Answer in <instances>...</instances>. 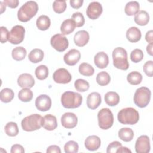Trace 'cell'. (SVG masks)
Returning a JSON list of instances; mask_svg holds the SVG:
<instances>
[{
	"instance_id": "obj_23",
	"label": "cell",
	"mask_w": 153,
	"mask_h": 153,
	"mask_svg": "<svg viewBox=\"0 0 153 153\" xmlns=\"http://www.w3.org/2000/svg\"><path fill=\"white\" fill-rule=\"evenodd\" d=\"M76 27L74 21L72 19H68L64 20L60 26V30L62 35H69L75 30Z\"/></svg>"
},
{
	"instance_id": "obj_6",
	"label": "cell",
	"mask_w": 153,
	"mask_h": 153,
	"mask_svg": "<svg viewBox=\"0 0 153 153\" xmlns=\"http://www.w3.org/2000/svg\"><path fill=\"white\" fill-rule=\"evenodd\" d=\"M151 90L146 87H141L136 90L134 94L133 101L135 105L143 108L146 107L149 103L151 99Z\"/></svg>"
},
{
	"instance_id": "obj_2",
	"label": "cell",
	"mask_w": 153,
	"mask_h": 153,
	"mask_svg": "<svg viewBox=\"0 0 153 153\" xmlns=\"http://www.w3.org/2000/svg\"><path fill=\"white\" fill-rule=\"evenodd\" d=\"M82 102V96L78 93L67 91L61 96L62 106L67 109H75L79 107Z\"/></svg>"
},
{
	"instance_id": "obj_20",
	"label": "cell",
	"mask_w": 153,
	"mask_h": 153,
	"mask_svg": "<svg viewBox=\"0 0 153 153\" xmlns=\"http://www.w3.org/2000/svg\"><path fill=\"white\" fill-rule=\"evenodd\" d=\"M90 38L89 33L87 31L82 30L78 31L74 35V41L76 45L78 47H84L88 42Z\"/></svg>"
},
{
	"instance_id": "obj_14",
	"label": "cell",
	"mask_w": 153,
	"mask_h": 153,
	"mask_svg": "<svg viewBox=\"0 0 153 153\" xmlns=\"http://www.w3.org/2000/svg\"><path fill=\"white\" fill-rule=\"evenodd\" d=\"M61 123L66 128H73L77 125L78 118L72 112H66L61 117Z\"/></svg>"
},
{
	"instance_id": "obj_32",
	"label": "cell",
	"mask_w": 153,
	"mask_h": 153,
	"mask_svg": "<svg viewBox=\"0 0 153 153\" xmlns=\"http://www.w3.org/2000/svg\"><path fill=\"white\" fill-rule=\"evenodd\" d=\"M14 93L13 90L9 88H5L1 91L0 99L4 103L10 102L14 98Z\"/></svg>"
},
{
	"instance_id": "obj_51",
	"label": "cell",
	"mask_w": 153,
	"mask_h": 153,
	"mask_svg": "<svg viewBox=\"0 0 153 153\" xmlns=\"http://www.w3.org/2000/svg\"><path fill=\"white\" fill-rule=\"evenodd\" d=\"M117 153H128V152H130L131 153V150H130L127 147H123V146H121L120 148H119L117 152Z\"/></svg>"
},
{
	"instance_id": "obj_22",
	"label": "cell",
	"mask_w": 153,
	"mask_h": 153,
	"mask_svg": "<svg viewBox=\"0 0 153 153\" xmlns=\"http://www.w3.org/2000/svg\"><path fill=\"white\" fill-rule=\"evenodd\" d=\"M142 36L140 30L136 27L133 26L127 29L126 32V38L131 42H138Z\"/></svg>"
},
{
	"instance_id": "obj_43",
	"label": "cell",
	"mask_w": 153,
	"mask_h": 153,
	"mask_svg": "<svg viewBox=\"0 0 153 153\" xmlns=\"http://www.w3.org/2000/svg\"><path fill=\"white\" fill-rule=\"evenodd\" d=\"M143 70L147 76L152 77L153 75V62L152 60L147 61L143 65Z\"/></svg>"
},
{
	"instance_id": "obj_8",
	"label": "cell",
	"mask_w": 153,
	"mask_h": 153,
	"mask_svg": "<svg viewBox=\"0 0 153 153\" xmlns=\"http://www.w3.org/2000/svg\"><path fill=\"white\" fill-rule=\"evenodd\" d=\"M25 29L21 25H16L13 26L9 32L8 41L12 44H19L21 43L25 36Z\"/></svg>"
},
{
	"instance_id": "obj_35",
	"label": "cell",
	"mask_w": 153,
	"mask_h": 153,
	"mask_svg": "<svg viewBox=\"0 0 153 153\" xmlns=\"http://www.w3.org/2000/svg\"><path fill=\"white\" fill-rule=\"evenodd\" d=\"M18 97L22 102H28L32 99L33 93L30 88H23L19 91Z\"/></svg>"
},
{
	"instance_id": "obj_21",
	"label": "cell",
	"mask_w": 153,
	"mask_h": 153,
	"mask_svg": "<svg viewBox=\"0 0 153 153\" xmlns=\"http://www.w3.org/2000/svg\"><path fill=\"white\" fill-rule=\"evenodd\" d=\"M94 62L96 67L103 69L107 67L109 64V58L107 54L103 51L97 53L94 57Z\"/></svg>"
},
{
	"instance_id": "obj_29",
	"label": "cell",
	"mask_w": 153,
	"mask_h": 153,
	"mask_svg": "<svg viewBox=\"0 0 153 153\" xmlns=\"http://www.w3.org/2000/svg\"><path fill=\"white\" fill-rule=\"evenodd\" d=\"M139 4L137 1H130L126 4L124 8L126 14L127 16H133L139 11Z\"/></svg>"
},
{
	"instance_id": "obj_18",
	"label": "cell",
	"mask_w": 153,
	"mask_h": 153,
	"mask_svg": "<svg viewBox=\"0 0 153 153\" xmlns=\"http://www.w3.org/2000/svg\"><path fill=\"white\" fill-rule=\"evenodd\" d=\"M102 102L100 94L97 92L90 93L87 98V105L90 109H96Z\"/></svg>"
},
{
	"instance_id": "obj_37",
	"label": "cell",
	"mask_w": 153,
	"mask_h": 153,
	"mask_svg": "<svg viewBox=\"0 0 153 153\" xmlns=\"http://www.w3.org/2000/svg\"><path fill=\"white\" fill-rule=\"evenodd\" d=\"M35 75L39 80L46 79L48 75V69L45 65H39L35 69Z\"/></svg>"
},
{
	"instance_id": "obj_38",
	"label": "cell",
	"mask_w": 153,
	"mask_h": 153,
	"mask_svg": "<svg viewBox=\"0 0 153 153\" xmlns=\"http://www.w3.org/2000/svg\"><path fill=\"white\" fill-rule=\"evenodd\" d=\"M74 86L75 89L80 92H84L88 90L90 87L89 83L83 79H78L75 81Z\"/></svg>"
},
{
	"instance_id": "obj_40",
	"label": "cell",
	"mask_w": 153,
	"mask_h": 153,
	"mask_svg": "<svg viewBox=\"0 0 153 153\" xmlns=\"http://www.w3.org/2000/svg\"><path fill=\"white\" fill-rule=\"evenodd\" d=\"M53 8L56 13H62L66 8V2L65 1H54L53 3Z\"/></svg>"
},
{
	"instance_id": "obj_45",
	"label": "cell",
	"mask_w": 153,
	"mask_h": 153,
	"mask_svg": "<svg viewBox=\"0 0 153 153\" xmlns=\"http://www.w3.org/2000/svg\"><path fill=\"white\" fill-rule=\"evenodd\" d=\"M1 29V42L5 43L7 41H8V35L9 32L7 27L4 26H1L0 27Z\"/></svg>"
},
{
	"instance_id": "obj_39",
	"label": "cell",
	"mask_w": 153,
	"mask_h": 153,
	"mask_svg": "<svg viewBox=\"0 0 153 153\" xmlns=\"http://www.w3.org/2000/svg\"><path fill=\"white\" fill-rule=\"evenodd\" d=\"M78 144L74 140L68 141L64 146V151L66 153H76L78 151Z\"/></svg>"
},
{
	"instance_id": "obj_11",
	"label": "cell",
	"mask_w": 153,
	"mask_h": 153,
	"mask_svg": "<svg viewBox=\"0 0 153 153\" xmlns=\"http://www.w3.org/2000/svg\"><path fill=\"white\" fill-rule=\"evenodd\" d=\"M150 140L146 135L139 136L135 143V150L137 153H148L150 151Z\"/></svg>"
},
{
	"instance_id": "obj_44",
	"label": "cell",
	"mask_w": 153,
	"mask_h": 153,
	"mask_svg": "<svg viewBox=\"0 0 153 153\" xmlns=\"http://www.w3.org/2000/svg\"><path fill=\"white\" fill-rule=\"evenodd\" d=\"M122 146L121 143L118 141H114L111 142L107 147L106 152L107 153H114L116 152L117 149Z\"/></svg>"
},
{
	"instance_id": "obj_50",
	"label": "cell",
	"mask_w": 153,
	"mask_h": 153,
	"mask_svg": "<svg viewBox=\"0 0 153 153\" xmlns=\"http://www.w3.org/2000/svg\"><path fill=\"white\" fill-rule=\"evenodd\" d=\"M152 33H153L152 30H150L148 31L145 35V39L149 43H152V41H153Z\"/></svg>"
},
{
	"instance_id": "obj_7",
	"label": "cell",
	"mask_w": 153,
	"mask_h": 153,
	"mask_svg": "<svg viewBox=\"0 0 153 153\" xmlns=\"http://www.w3.org/2000/svg\"><path fill=\"white\" fill-rule=\"evenodd\" d=\"M97 120L99 126L101 129H109L114 123L113 114L109 108H103L97 114Z\"/></svg>"
},
{
	"instance_id": "obj_9",
	"label": "cell",
	"mask_w": 153,
	"mask_h": 153,
	"mask_svg": "<svg viewBox=\"0 0 153 153\" xmlns=\"http://www.w3.org/2000/svg\"><path fill=\"white\" fill-rule=\"evenodd\" d=\"M50 44L53 48L59 52L64 51L69 45L68 39L62 34H56L50 39Z\"/></svg>"
},
{
	"instance_id": "obj_47",
	"label": "cell",
	"mask_w": 153,
	"mask_h": 153,
	"mask_svg": "<svg viewBox=\"0 0 153 153\" xmlns=\"http://www.w3.org/2000/svg\"><path fill=\"white\" fill-rule=\"evenodd\" d=\"M3 2L7 6L11 8H16L19 4V1L18 0H4Z\"/></svg>"
},
{
	"instance_id": "obj_24",
	"label": "cell",
	"mask_w": 153,
	"mask_h": 153,
	"mask_svg": "<svg viewBox=\"0 0 153 153\" xmlns=\"http://www.w3.org/2000/svg\"><path fill=\"white\" fill-rule=\"evenodd\" d=\"M134 20L138 25L145 26L149 21V16L146 11L140 10L135 14Z\"/></svg>"
},
{
	"instance_id": "obj_16",
	"label": "cell",
	"mask_w": 153,
	"mask_h": 153,
	"mask_svg": "<svg viewBox=\"0 0 153 153\" xmlns=\"http://www.w3.org/2000/svg\"><path fill=\"white\" fill-rule=\"evenodd\" d=\"M17 84L23 88H30L35 84V79L30 74L24 73L18 77Z\"/></svg>"
},
{
	"instance_id": "obj_28",
	"label": "cell",
	"mask_w": 153,
	"mask_h": 153,
	"mask_svg": "<svg viewBox=\"0 0 153 153\" xmlns=\"http://www.w3.org/2000/svg\"><path fill=\"white\" fill-rule=\"evenodd\" d=\"M36 26L41 30H47L51 24L50 18L46 15L40 16L36 20Z\"/></svg>"
},
{
	"instance_id": "obj_52",
	"label": "cell",
	"mask_w": 153,
	"mask_h": 153,
	"mask_svg": "<svg viewBox=\"0 0 153 153\" xmlns=\"http://www.w3.org/2000/svg\"><path fill=\"white\" fill-rule=\"evenodd\" d=\"M152 47H153V43H149V44L146 46V51L148 53L150 56H152Z\"/></svg>"
},
{
	"instance_id": "obj_48",
	"label": "cell",
	"mask_w": 153,
	"mask_h": 153,
	"mask_svg": "<svg viewBox=\"0 0 153 153\" xmlns=\"http://www.w3.org/2000/svg\"><path fill=\"white\" fill-rule=\"evenodd\" d=\"M71 6L75 9L79 8L84 2L83 0H71L69 1Z\"/></svg>"
},
{
	"instance_id": "obj_13",
	"label": "cell",
	"mask_w": 153,
	"mask_h": 153,
	"mask_svg": "<svg viewBox=\"0 0 153 153\" xmlns=\"http://www.w3.org/2000/svg\"><path fill=\"white\" fill-rule=\"evenodd\" d=\"M35 106L37 109L40 111H48L51 106V98L47 94H41L35 100Z\"/></svg>"
},
{
	"instance_id": "obj_25",
	"label": "cell",
	"mask_w": 153,
	"mask_h": 153,
	"mask_svg": "<svg viewBox=\"0 0 153 153\" xmlns=\"http://www.w3.org/2000/svg\"><path fill=\"white\" fill-rule=\"evenodd\" d=\"M105 101L108 106H116L120 102V96L114 91L107 92L105 95Z\"/></svg>"
},
{
	"instance_id": "obj_31",
	"label": "cell",
	"mask_w": 153,
	"mask_h": 153,
	"mask_svg": "<svg viewBox=\"0 0 153 153\" xmlns=\"http://www.w3.org/2000/svg\"><path fill=\"white\" fill-rule=\"evenodd\" d=\"M11 55L15 60H22L26 56V50L23 47H17L12 50Z\"/></svg>"
},
{
	"instance_id": "obj_3",
	"label": "cell",
	"mask_w": 153,
	"mask_h": 153,
	"mask_svg": "<svg viewBox=\"0 0 153 153\" xmlns=\"http://www.w3.org/2000/svg\"><path fill=\"white\" fill-rule=\"evenodd\" d=\"M118 120L123 124L133 125L139 120V114L137 110L131 107L122 109L118 113Z\"/></svg>"
},
{
	"instance_id": "obj_42",
	"label": "cell",
	"mask_w": 153,
	"mask_h": 153,
	"mask_svg": "<svg viewBox=\"0 0 153 153\" xmlns=\"http://www.w3.org/2000/svg\"><path fill=\"white\" fill-rule=\"evenodd\" d=\"M71 19L74 21L76 26L78 27H82L84 25V23H85L84 17L82 15V14L80 12L74 13L72 15Z\"/></svg>"
},
{
	"instance_id": "obj_27",
	"label": "cell",
	"mask_w": 153,
	"mask_h": 153,
	"mask_svg": "<svg viewBox=\"0 0 153 153\" xmlns=\"http://www.w3.org/2000/svg\"><path fill=\"white\" fill-rule=\"evenodd\" d=\"M118 137L124 142H130L134 137V132L130 128H121L118 131Z\"/></svg>"
},
{
	"instance_id": "obj_19",
	"label": "cell",
	"mask_w": 153,
	"mask_h": 153,
	"mask_svg": "<svg viewBox=\"0 0 153 153\" xmlns=\"http://www.w3.org/2000/svg\"><path fill=\"white\" fill-rule=\"evenodd\" d=\"M100 139L96 135H91L88 136L85 139L84 142L85 147L88 150L91 151L97 150L100 146Z\"/></svg>"
},
{
	"instance_id": "obj_5",
	"label": "cell",
	"mask_w": 153,
	"mask_h": 153,
	"mask_svg": "<svg viewBox=\"0 0 153 153\" xmlns=\"http://www.w3.org/2000/svg\"><path fill=\"white\" fill-rule=\"evenodd\" d=\"M42 118L41 115L38 114L26 117L21 122L23 130L26 131H33L39 130L42 127Z\"/></svg>"
},
{
	"instance_id": "obj_34",
	"label": "cell",
	"mask_w": 153,
	"mask_h": 153,
	"mask_svg": "<svg viewBox=\"0 0 153 153\" xmlns=\"http://www.w3.org/2000/svg\"><path fill=\"white\" fill-rule=\"evenodd\" d=\"M111 81V77L109 74L105 71H102L97 74L96 76V82L100 86L108 85Z\"/></svg>"
},
{
	"instance_id": "obj_17",
	"label": "cell",
	"mask_w": 153,
	"mask_h": 153,
	"mask_svg": "<svg viewBox=\"0 0 153 153\" xmlns=\"http://www.w3.org/2000/svg\"><path fill=\"white\" fill-rule=\"evenodd\" d=\"M41 124L42 127L47 130H54L57 127V118L54 115L47 114L42 118Z\"/></svg>"
},
{
	"instance_id": "obj_15",
	"label": "cell",
	"mask_w": 153,
	"mask_h": 153,
	"mask_svg": "<svg viewBox=\"0 0 153 153\" xmlns=\"http://www.w3.org/2000/svg\"><path fill=\"white\" fill-rule=\"evenodd\" d=\"M81 58V53L76 49H71L66 53L63 57L65 63L69 66L76 65Z\"/></svg>"
},
{
	"instance_id": "obj_4",
	"label": "cell",
	"mask_w": 153,
	"mask_h": 153,
	"mask_svg": "<svg viewBox=\"0 0 153 153\" xmlns=\"http://www.w3.org/2000/svg\"><path fill=\"white\" fill-rule=\"evenodd\" d=\"M114 66L119 69L127 70L129 67L127 60V53L123 47H117L112 51Z\"/></svg>"
},
{
	"instance_id": "obj_36",
	"label": "cell",
	"mask_w": 153,
	"mask_h": 153,
	"mask_svg": "<svg viewBox=\"0 0 153 153\" xmlns=\"http://www.w3.org/2000/svg\"><path fill=\"white\" fill-rule=\"evenodd\" d=\"M79 73L84 76H91L94 74V69L93 67L87 63H82L79 66Z\"/></svg>"
},
{
	"instance_id": "obj_49",
	"label": "cell",
	"mask_w": 153,
	"mask_h": 153,
	"mask_svg": "<svg viewBox=\"0 0 153 153\" xmlns=\"http://www.w3.org/2000/svg\"><path fill=\"white\" fill-rule=\"evenodd\" d=\"M47 153H52V152L60 153L61 150L60 147L57 145H51L47 148Z\"/></svg>"
},
{
	"instance_id": "obj_53",
	"label": "cell",
	"mask_w": 153,
	"mask_h": 153,
	"mask_svg": "<svg viewBox=\"0 0 153 153\" xmlns=\"http://www.w3.org/2000/svg\"><path fill=\"white\" fill-rule=\"evenodd\" d=\"M0 5H1V13L2 14L4 11H5V9H6V5L5 4V3L2 1H1L0 2Z\"/></svg>"
},
{
	"instance_id": "obj_46",
	"label": "cell",
	"mask_w": 153,
	"mask_h": 153,
	"mask_svg": "<svg viewBox=\"0 0 153 153\" xmlns=\"http://www.w3.org/2000/svg\"><path fill=\"white\" fill-rule=\"evenodd\" d=\"M11 153H23L25 152L23 147L19 144H15L11 146Z\"/></svg>"
},
{
	"instance_id": "obj_33",
	"label": "cell",
	"mask_w": 153,
	"mask_h": 153,
	"mask_svg": "<svg viewBox=\"0 0 153 153\" xmlns=\"http://www.w3.org/2000/svg\"><path fill=\"white\" fill-rule=\"evenodd\" d=\"M4 130L5 133L11 137L16 136L19 133V128L17 124L13 121L8 122L5 126Z\"/></svg>"
},
{
	"instance_id": "obj_41",
	"label": "cell",
	"mask_w": 153,
	"mask_h": 153,
	"mask_svg": "<svg viewBox=\"0 0 153 153\" xmlns=\"http://www.w3.org/2000/svg\"><path fill=\"white\" fill-rule=\"evenodd\" d=\"M130 57L132 62H133L134 63H138L143 59V53L140 49L136 48L131 52Z\"/></svg>"
},
{
	"instance_id": "obj_12",
	"label": "cell",
	"mask_w": 153,
	"mask_h": 153,
	"mask_svg": "<svg viewBox=\"0 0 153 153\" xmlns=\"http://www.w3.org/2000/svg\"><path fill=\"white\" fill-rule=\"evenodd\" d=\"M103 11V8L100 3L96 1L89 4L86 10V14L88 18L91 20H96L99 17Z\"/></svg>"
},
{
	"instance_id": "obj_30",
	"label": "cell",
	"mask_w": 153,
	"mask_h": 153,
	"mask_svg": "<svg viewBox=\"0 0 153 153\" xmlns=\"http://www.w3.org/2000/svg\"><path fill=\"white\" fill-rule=\"evenodd\" d=\"M127 79L131 85H138L142 82V75L137 71H133L127 75Z\"/></svg>"
},
{
	"instance_id": "obj_26",
	"label": "cell",
	"mask_w": 153,
	"mask_h": 153,
	"mask_svg": "<svg viewBox=\"0 0 153 153\" xmlns=\"http://www.w3.org/2000/svg\"><path fill=\"white\" fill-rule=\"evenodd\" d=\"M44 56V54L42 50L39 48H35L29 53L28 59L32 63H37L43 60Z\"/></svg>"
},
{
	"instance_id": "obj_10",
	"label": "cell",
	"mask_w": 153,
	"mask_h": 153,
	"mask_svg": "<svg viewBox=\"0 0 153 153\" xmlns=\"http://www.w3.org/2000/svg\"><path fill=\"white\" fill-rule=\"evenodd\" d=\"M53 78L56 83L67 84L71 82L72 76L65 68H59L54 72Z\"/></svg>"
},
{
	"instance_id": "obj_1",
	"label": "cell",
	"mask_w": 153,
	"mask_h": 153,
	"mask_svg": "<svg viewBox=\"0 0 153 153\" xmlns=\"http://www.w3.org/2000/svg\"><path fill=\"white\" fill-rule=\"evenodd\" d=\"M38 11V5L35 1H29L25 3L17 12L18 19L22 22H26L34 17Z\"/></svg>"
}]
</instances>
